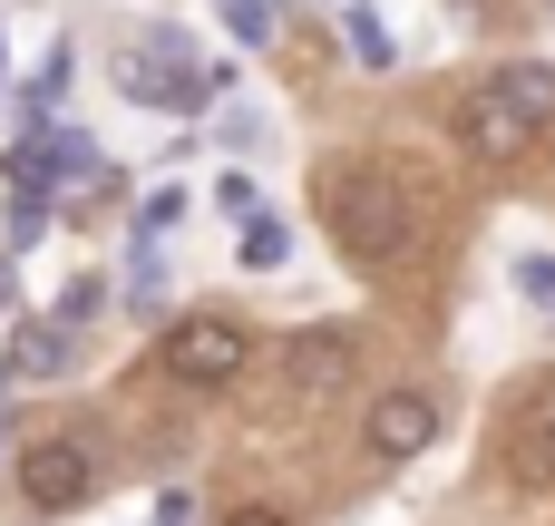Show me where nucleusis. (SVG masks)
<instances>
[{"mask_svg": "<svg viewBox=\"0 0 555 526\" xmlns=\"http://www.w3.org/2000/svg\"><path fill=\"white\" fill-rule=\"evenodd\" d=\"M0 303H10V264H0Z\"/></svg>", "mask_w": 555, "mask_h": 526, "instance_id": "18", "label": "nucleus"}, {"mask_svg": "<svg viewBox=\"0 0 555 526\" xmlns=\"http://www.w3.org/2000/svg\"><path fill=\"white\" fill-rule=\"evenodd\" d=\"M517 293H527V303H546V312H555V254H527V264H517Z\"/></svg>", "mask_w": 555, "mask_h": 526, "instance_id": "14", "label": "nucleus"}, {"mask_svg": "<svg viewBox=\"0 0 555 526\" xmlns=\"http://www.w3.org/2000/svg\"><path fill=\"white\" fill-rule=\"evenodd\" d=\"M117 88H127L137 107H176V117H195L205 98H224V78H215V68H205L176 29H146V39L117 59Z\"/></svg>", "mask_w": 555, "mask_h": 526, "instance_id": "3", "label": "nucleus"}, {"mask_svg": "<svg viewBox=\"0 0 555 526\" xmlns=\"http://www.w3.org/2000/svg\"><path fill=\"white\" fill-rule=\"evenodd\" d=\"M555 127V68L537 59H517V68H498V78H478L468 88V107H459V137H468V156H488V166H517V156H537Z\"/></svg>", "mask_w": 555, "mask_h": 526, "instance_id": "2", "label": "nucleus"}, {"mask_svg": "<svg viewBox=\"0 0 555 526\" xmlns=\"http://www.w3.org/2000/svg\"><path fill=\"white\" fill-rule=\"evenodd\" d=\"M166 224H185V195H146V205H137V244H156Z\"/></svg>", "mask_w": 555, "mask_h": 526, "instance_id": "13", "label": "nucleus"}, {"mask_svg": "<svg viewBox=\"0 0 555 526\" xmlns=\"http://www.w3.org/2000/svg\"><path fill=\"white\" fill-rule=\"evenodd\" d=\"M546 10H555V0H546Z\"/></svg>", "mask_w": 555, "mask_h": 526, "instance_id": "19", "label": "nucleus"}, {"mask_svg": "<svg viewBox=\"0 0 555 526\" xmlns=\"http://www.w3.org/2000/svg\"><path fill=\"white\" fill-rule=\"evenodd\" d=\"M371 459H420L429 439H439V400L429 390H390V400H371Z\"/></svg>", "mask_w": 555, "mask_h": 526, "instance_id": "7", "label": "nucleus"}, {"mask_svg": "<svg viewBox=\"0 0 555 526\" xmlns=\"http://www.w3.org/2000/svg\"><path fill=\"white\" fill-rule=\"evenodd\" d=\"M98 303H107V293H98V283H68V303H59V322H68V332H78V322H88V312H98Z\"/></svg>", "mask_w": 555, "mask_h": 526, "instance_id": "15", "label": "nucleus"}, {"mask_svg": "<svg viewBox=\"0 0 555 526\" xmlns=\"http://www.w3.org/2000/svg\"><path fill=\"white\" fill-rule=\"evenodd\" d=\"M351 371H361V342H351L341 322L283 342V390H293V400H332V390H351Z\"/></svg>", "mask_w": 555, "mask_h": 526, "instance_id": "5", "label": "nucleus"}, {"mask_svg": "<svg viewBox=\"0 0 555 526\" xmlns=\"http://www.w3.org/2000/svg\"><path fill=\"white\" fill-rule=\"evenodd\" d=\"M88 488H98V459H88L78 439H39V449H20V498H29V508L59 517V508H78Z\"/></svg>", "mask_w": 555, "mask_h": 526, "instance_id": "6", "label": "nucleus"}, {"mask_svg": "<svg viewBox=\"0 0 555 526\" xmlns=\"http://www.w3.org/2000/svg\"><path fill=\"white\" fill-rule=\"evenodd\" d=\"M215 526H293L283 508H234V517H215Z\"/></svg>", "mask_w": 555, "mask_h": 526, "instance_id": "17", "label": "nucleus"}, {"mask_svg": "<svg viewBox=\"0 0 555 526\" xmlns=\"http://www.w3.org/2000/svg\"><path fill=\"white\" fill-rule=\"evenodd\" d=\"M78 361V332L68 322H20V342L0 351V390H29V381H59Z\"/></svg>", "mask_w": 555, "mask_h": 526, "instance_id": "9", "label": "nucleus"}, {"mask_svg": "<svg viewBox=\"0 0 555 526\" xmlns=\"http://www.w3.org/2000/svg\"><path fill=\"white\" fill-rule=\"evenodd\" d=\"M244 361H254V332L224 322V312H195V322L166 332V371L185 390H224V381H244Z\"/></svg>", "mask_w": 555, "mask_h": 526, "instance_id": "4", "label": "nucleus"}, {"mask_svg": "<svg viewBox=\"0 0 555 526\" xmlns=\"http://www.w3.org/2000/svg\"><path fill=\"white\" fill-rule=\"evenodd\" d=\"M215 20H224L244 49H263V39L283 29V0H215Z\"/></svg>", "mask_w": 555, "mask_h": 526, "instance_id": "12", "label": "nucleus"}, {"mask_svg": "<svg viewBox=\"0 0 555 526\" xmlns=\"http://www.w3.org/2000/svg\"><path fill=\"white\" fill-rule=\"evenodd\" d=\"M322 224H332V244H341L361 273H380V264L410 254L420 205H410V185H400L390 166H322Z\"/></svg>", "mask_w": 555, "mask_h": 526, "instance_id": "1", "label": "nucleus"}, {"mask_svg": "<svg viewBox=\"0 0 555 526\" xmlns=\"http://www.w3.org/2000/svg\"><path fill=\"white\" fill-rule=\"evenodd\" d=\"M156 526H195V498H185V488H166V498H156Z\"/></svg>", "mask_w": 555, "mask_h": 526, "instance_id": "16", "label": "nucleus"}, {"mask_svg": "<svg viewBox=\"0 0 555 526\" xmlns=\"http://www.w3.org/2000/svg\"><path fill=\"white\" fill-rule=\"evenodd\" d=\"M234 224H244V234H234V264H244V273H273V264H293V234H283V215H263V205H254V215H234Z\"/></svg>", "mask_w": 555, "mask_h": 526, "instance_id": "10", "label": "nucleus"}, {"mask_svg": "<svg viewBox=\"0 0 555 526\" xmlns=\"http://www.w3.org/2000/svg\"><path fill=\"white\" fill-rule=\"evenodd\" d=\"M341 39H351V59H361V68H390V29H380V10H371V0H341Z\"/></svg>", "mask_w": 555, "mask_h": 526, "instance_id": "11", "label": "nucleus"}, {"mask_svg": "<svg viewBox=\"0 0 555 526\" xmlns=\"http://www.w3.org/2000/svg\"><path fill=\"white\" fill-rule=\"evenodd\" d=\"M507 469H517V488H555V381H537L527 410L507 420Z\"/></svg>", "mask_w": 555, "mask_h": 526, "instance_id": "8", "label": "nucleus"}]
</instances>
